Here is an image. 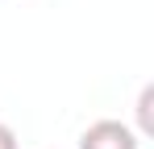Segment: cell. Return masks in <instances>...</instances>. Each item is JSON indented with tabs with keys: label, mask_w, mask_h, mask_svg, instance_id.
I'll list each match as a JSON object with an SVG mask.
<instances>
[{
	"label": "cell",
	"mask_w": 154,
	"mask_h": 149,
	"mask_svg": "<svg viewBox=\"0 0 154 149\" xmlns=\"http://www.w3.org/2000/svg\"><path fill=\"white\" fill-rule=\"evenodd\" d=\"M79 149H142V137L125 120H96L83 128Z\"/></svg>",
	"instance_id": "cell-1"
},
{
	"label": "cell",
	"mask_w": 154,
	"mask_h": 149,
	"mask_svg": "<svg viewBox=\"0 0 154 149\" xmlns=\"http://www.w3.org/2000/svg\"><path fill=\"white\" fill-rule=\"evenodd\" d=\"M150 108H154V87H142V95H137V120H142V133H146V137L154 133Z\"/></svg>",
	"instance_id": "cell-2"
},
{
	"label": "cell",
	"mask_w": 154,
	"mask_h": 149,
	"mask_svg": "<svg viewBox=\"0 0 154 149\" xmlns=\"http://www.w3.org/2000/svg\"><path fill=\"white\" fill-rule=\"evenodd\" d=\"M0 149H17V133H13L4 120H0Z\"/></svg>",
	"instance_id": "cell-3"
}]
</instances>
